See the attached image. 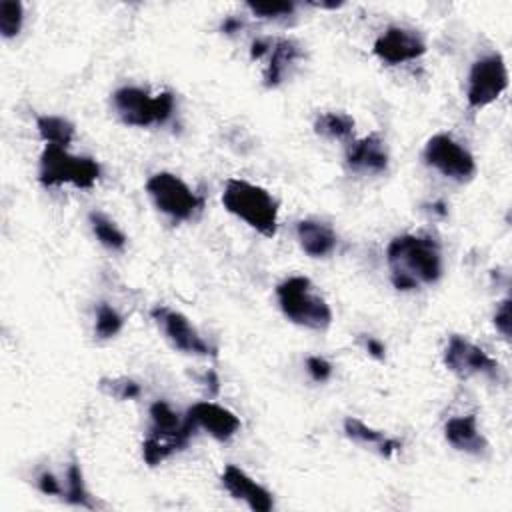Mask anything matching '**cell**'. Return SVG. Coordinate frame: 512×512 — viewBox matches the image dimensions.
Returning <instances> with one entry per match:
<instances>
[{
	"mask_svg": "<svg viewBox=\"0 0 512 512\" xmlns=\"http://www.w3.org/2000/svg\"><path fill=\"white\" fill-rule=\"evenodd\" d=\"M508 88V70L500 54L480 56L468 72L466 102L472 110H482L496 102Z\"/></svg>",
	"mask_w": 512,
	"mask_h": 512,
	"instance_id": "cell-8",
	"label": "cell"
},
{
	"mask_svg": "<svg viewBox=\"0 0 512 512\" xmlns=\"http://www.w3.org/2000/svg\"><path fill=\"white\" fill-rule=\"evenodd\" d=\"M152 318L160 326L166 340L184 354L194 356H216V350L200 336V332L190 324V320L168 306L152 308Z\"/></svg>",
	"mask_w": 512,
	"mask_h": 512,
	"instance_id": "cell-11",
	"label": "cell"
},
{
	"mask_svg": "<svg viewBox=\"0 0 512 512\" xmlns=\"http://www.w3.org/2000/svg\"><path fill=\"white\" fill-rule=\"evenodd\" d=\"M194 430L196 428L186 416L182 418L168 402L156 400L150 406V430L142 442L144 462L150 468L162 464L166 458L188 446Z\"/></svg>",
	"mask_w": 512,
	"mask_h": 512,
	"instance_id": "cell-3",
	"label": "cell"
},
{
	"mask_svg": "<svg viewBox=\"0 0 512 512\" xmlns=\"http://www.w3.org/2000/svg\"><path fill=\"white\" fill-rule=\"evenodd\" d=\"M510 306H512L510 298H504V300L498 304L496 312H494V326H496V330H498L506 340L510 338Z\"/></svg>",
	"mask_w": 512,
	"mask_h": 512,
	"instance_id": "cell-29",
	"label": "cell"
},
{
	"mask_svg": "<svg viewBox=\"0 0 512 512\" xmlns=\"http://www.w3.org/2000/svg\"><path fill=\"white\" fill-rule=\"evenodd\" d=\"M388 148L380 134L372 132L356 140L346 152V164L352 172L382 174L388 170Z\"/></svg>",
	"mask_w": 512,
	"mask_h": 512,
	"instance_id": "cell-15",
	"label": "cell"
},
{
	"mask_svg": "<svg viewBox=\"0 0 512 512\" xmlns=\"http://www.w3.org/2000/svg\"><path fill=\"white\" fill-rule=\"evenodd\" d=\"M296 236L300 242V248L310 256V258H326L334 252L338 236L332 230L330 224L314 218L300 220L296 224Z\"/></svg>",
	"mask_w": 512,
	"mask_h": 512,
	"instance_id": "cell-18",
	"label": "cell"
},
{
	"mask_svg": "<svg viewBox=\"0 0 512 512\" xmlns=\"http://www.w3.org/2000/svg\"><path fill=\"white\" fill-rule=\"evenodd\" d=\"M422 158L430 168L456 182H468L476 174V160L470 150L444 132L428 138Z\"/></svg>",
	"mask_w": 512,
	"mask_h": 512,
	"instance_id": "cell-9",
	"label": "cell"
},
{
	"mask_svg": "<svg viewBox=\"0 0 512 512\" xmlns=\"http://www.w3.org/2000/svg\"><path fill=\"white\" fill-rule=\"evenodd\" d=\"M36 488L46 496H62L64 492V488L60 486V480H56V476L48 470L36 478Z\"/></svg>",
	"mask_w": 512,
	"mask_h": 512,
	"instance_id": "cell-30",
	"label": "cell"
},
{
	"mask_svg": "<svg viewBox=\"0 0 512 512\" xmlns=\"http://www.w3.org/2000/svg\"><path fill=\"white\" fill-rule=\"evenodd\" d=\"M306 370L314 382H326L332 376V364L322 356H308Z\"/></svg>",
	"mask_w": 512,
	"mask_h": 512,
	"instance_id": "cell-28",
	"label": "cell"
},
{
	"mask_svg": "<svg viewBox=\"0 0 512 512\" xmlns=\"http://www.w3.org/2000/svg\"><path fill=\"white\" fill-rule=\"evenodd\" d=\"M276 298L282 314L308 330L322 332L332 324V310L328 302L314 290L306 276H288L276 286Z\"/></svg>",
	"mask_w": 512,
	"mask_h": 512,
	"instance_id": "cell-4",
	"label": "cell"
},
{
	"mask_svg": "<svg viewBox=\"0 0 512 512\" xmlns=\"http://www.w3.org/2000/svg\"><path fill=\"white\" fill-rule=\"evenodd\" d=\"M304 58V50L300 42L294 38H278L272 40L270 52H268V66L264 70V84L266 88H276L284 82L290 68Z\"/></svg>",
	"mask_w": 512,
	"mask_h": 512,
	"instance_id": "cell-17",
	"label": "cell"
},
{
	"mask_svg": "<svg viewBox=\"0 0 512 512\" xmlns=\"http://www.w3.org/2000/svg\"><path fill=\"white\" fill-rule=\"evenodd\" d=\"M344 434L356 442V444H364V446H374L384 458H390L396 450H400V442L386 436L384 432L380 430H374L370 428L368 424H364L362 420L358 418H352L348 416L344 420Z\"/></svg>",
	"mask_w": 512,
	"mask_h": 512,
	"instance_id": "cell-19",
	"label": "cell"
},
{
	"mask_svg": "<svg viewBox=\"0 0 512 512\" xmlns=\"http://www.w3.org/2000/svg\"><path fill=\"white\" fill-rule=\"evenodd\" d=\"M122 326H124V318L118 314V310L106 302H100L96 308V326H94L96 336L102 340L114 338L122 330Z\"/></svg>",
	"mask_w": 512,
	"mask_h": 512,
	"instance_id": "cell-25",
	"label": "cell"
},
{
	"mask_svg": "<svg viewBox=\"0 0 512 512\" xmlns=\"http://www.w3.org/2000/svg\"><path fill=\"white\" fill-rule=\"evenodd\" d=\"M314 8H326V10H336L342 6V2H308Z\"/></svg>",
	"mask_w": 512,
	"mask_h": 512,
	"instance_id": "cell-34",
	"label": "cell"
},
{
	"mask_svg": "<svg viewBox=\"0 0 512 512\" xmlns=\"http://www.w3.org/2000/svg\"><path fill=\"white\" fill-rule=\"evenodd\" d=\"M246 8L264 20H280L294 14L296 4L294 2H248Z\"/></svg>",
	"mask_w": 512,
	"mask_h": 512,
	"instance_id": "cell-26",
	"label": "cell"
},
{
	"mask_svg": "<svg viewBox=\"0 0 512 512\" xmlns=\"http://www.w3.org/2000/svg\"><path fill=\"white\" fill-rule=\"evenodd\" d=\"M240 28H242V20L236 18V16H228V18L222 22V32H226V34H234V32H238Z\"/></svg>",
	"mask_w": 512,
	"mask_h": 512,
	"instance_id": "cell-33",
	"label": "cell"
},
{
	"mask_svg": "<svg viewBox=\"0 0 512 512\" xmlns=\"http://www.w3.org/2000/svg\"><path fill=\"white\" fill-rule=\"evenodd\" d=\"M366 350H368V354L374 356L376 360H382L384 354H386L384 344H382L380 340H376V338H368V340H366Z\"/></svg>",
	"mask_w": 512,
	"mask_h": 512,
	"instance_id": "cell-32",
	"label": "cell"
},
{
	"mask_svg": "<svg viewBox=\"0 0 512 512\" xmlns=\"http://www.w3.org/2000/svg\"><path fill=\"white\" fill-rule=\"evenodd\" d=\"M112 106L126 126H160L166 124L174 114V94L160 92L156 96H150L138 86H122L114 90Z\"/></svg>",
	"mask_w": 512,
	"mask_h": 512,
	"instance_id": "cell-5",
	"label": "cell"
},
{
	"mask_svg": "<svg viewBox=\"0 0 512 512\" xmlns=\"http://www.w3.org/2000/svg\"><path fill=\"white\" fill-rule=\"evenodd\" d=\"M62 498L72 504V506H82V508H94L92 504V496L86 488V482H84V474H82V468L80 464L72 462L66 470V490L62 492Z\"/></svg>",
	"mask_w": 512,
	"mask_h": 512,
	"instance_id": "cell-23",
	"label": "cell"
},
{
	"mask_svg": "<svg viewBox=\"0 0 512 512\" xmlns=\"http://www.w3.org/2000/svg\"><path fill=\"white\" fill-rule=\"evenodd\" d=\"M36 128L40 138L46 142V146H60L68 148L74 140V124L62 116L44 114L36 118Z\"/></svg>",
	"mask_w": 512,
	"mask_h": 512,
	"instance_id": "cell-21",
	"label": "cell"
},
{
	"mask_svg": "<svg viewBox=\"0 0 512 512\" xmlns=\"http://www.w3.org/2000/svg\"><path fill=\"white\" fill-rule=\"evenodd\" d=\"M372 52L380 62L388 66H398L424 56L426 42L422 34L414 28L390 26L374 40Z\"/></svg>",
	"mask_w": 512,
	"mask_h": 512,
	"instance_id": "cell-12",
	"label": "cell"
},
{
	"mask_svg": "<svg viewBox=\"0 0 512 512\" xmlns=\"http://www.w3.org/2000/svg\"><path fill=\"white\" fill-rule=\"evenodd\" d=\"M444 366L460 378L470 376H490L494 378L500 370V364L488 356L480 346L472 344L460 334H452L442 354Z\"/></svg>",
	"mask_w": 512,
	"mask_h": 512,
	"instance_id": "cell-10",
	"label": "cell"
},
{
	"mask_svg": "<svg viewBox=\"0 0 512 512\" xmlns=\"http://www.w3.org/2000/svg\"><path fill=\"white\" fill-rule=\"evenodd\" d=\"M24 22V6L18 0L0 2V32L6 40L18 36Z\"/></svg>",
	"mask_w": 512,
	"mask_h": 512,
	"instance_id": "cell-24",
	"label": "cell"
},
{
	"mask_svg": "<svg viewBox=\"0 0 512 512\" xmlns=\"http://www.w3.org/2000/svg\"><path fill=\"white\" fill-rule=\"evenodd\" d=\"M100 390L116 400H132V398L140 396L138 382H134L130 378H102Z\"/></svg>",
	"mask_w": 512,
	"mask_h": 512,
	"instance_id": "cell-27",
	"label": "cell"
},
{
	"mask_svg": "<svg viewBox=\"0 0 512 512\" xmlns=\"http://www.w3.org/2000/svg\"><path fill=\"white\" fill-rule=\"evenodd\" d=\"M90 226L94 236L98 238V242L110 250H124L126 246V236L124 232L114 224V220H110L106 214L102 212H90L88 214Z\"/></svg>",
	"mask_w": 512,
	"mask_h": 512,
	"instance_id": "cell-22",
	"label": "cell"
},
{
	"mask_svg": "<svg viewBox=\"0 0 512 512\" xmlns=\"http://www.w3.org/2000/svg\"><path fill=\"white\" fill-rule=\"evenodd\" d=\"M386 262L392 286L402 292L436 284L442 276V252L432 236H394L386 246Z\"/></svg>",
	"mask_w": 512,
	"mask_h": 512,
	"instance_id": "cell-1",
	"label": "cell"
},
{
	"mask_svg": "<svg viewBox=\"0 0 512 512\" xmlns=\"http://www.w3.org/2000/svg\"><path fill=\"white\" fill-rule=\"evenodd\" d=\"M222 204L232 216L246 222L264 238L276 236L278 200L266 188L242 178H230L222 192Z\"/></svg>",
	"mask_w": 512,
	"mask_h": 512,
	"instance_id": "cell-2",
	"label": "cell"
},
{
	"mask_svg": "<svg viewBox=\"0 0 512 512\" xmlns=\"http://www.w3.org/2000/svg\"><path fill=\"white\" fill-rule=\"evenodd\" d=\"M100 178V164L90 156H74L66 148L46 146L40 154L38 180L44 186L72 184L76 188H92Z\"/></svg>",
	"mask_w": 512,
	"mask_h": 512,
	"instance_id": "cell-6",
	"label": "cell"
},
{
	"mask_svg": "<svg viewBox=\"0 0 512 512\" xmlns=\"http://www.w3.org/2000/svg\"><path fill=\"white\" fill-rule=\"evenodd\" d=\"M444 438L452 448L464 454L484 456L488 452V440L480 432L478 420L474 414L450 418L444 424Z\"/></svg>",
	"mask_w": 512,
	"mask_h": 512,
	"instance_id": "cell-16",
	"label": "cell"
},
{
	"mask_svg": "<svg viewBox=\"0 0 512 512\" xmlns=\"http://www.w3.org/2000/svg\"><path fill=\"white\" fill-rule=\"evenodd\" d=\"M146 192L154 206L176 222L190 220L202 206V200L190 186L172 172H156L146 180Z\"/></svg>",
	"mask_w": 512,
	"mask_h": 512,
	"instance_id": "cell-7",
	"label": "cell"
},
{
	"mask_svg": "<svg viewBox=\"0 0 512 512\" xmlns=\"http://www.w3.org/2000/svg\"><path fill=\"white\" fill-rule=\"evenodd\" d=\"M186 418L194 428H202L218 442H228L240 430V418L232 410L210 400L192 404Z\"/></svg>",
	"mask_w": 512,
	"mask_h": 512,
	"instance_id": "cell-13",
	"label": "cell"
},
{
	"mask_svg": "<svg viewBox=\"0 0 512 512\" xmlns=\"http://www.w3.org/2000/svg\"><path fill=\"white\" fill-rule=\"evenodd\" d=\"M354 118L348 112H322L314 120V132L326 140H348L354 134Z\"/></svg>",
	"mask_w": 512,
	"mask_h": 512,
	"instance_id": "cell-20",
	"label": "cell"
},
{
	"mask_svg": "<svg viewBox=\"0 0 512 512\" xmlns=\"http://www.w3.org/2000/svg\"><path fill=\"white\" fill-rule=\"evenodd\" d=\"M222 486L226 492L236 498L246 502V506L254 512H270L274 508V498L272 492L266 490L262 484H258L254 478H250L242 468L228 464L220 476Z\"/></svg>",
	"mask_w": 512,
	"mask_h": 512,
	"instance_id": "cell-14",
	"label": "cell"
},
{
	"mask_svg": "<svg viewBox=\"0 0 512 512\" xmlns=\"http://www.w3.org/2000/svg\"><path fill=\"white\" fill-rule=\"evenodd\" d=\"M270 46H272V40L270 38H256L252 42V48H250V56L252 60H260L262 56H266L270 52Z\"/></svg>",
	"mask_w": 512,
	"mask_h": 512,
	"instance_id": "cell-31",
	"label": "cell"
}]
</instances>
